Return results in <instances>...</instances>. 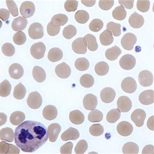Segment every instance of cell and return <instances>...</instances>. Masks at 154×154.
I'll list each match as a JSON object with an SVG mask.
<instances>
[{
  "instance_id": "cell-64",
  "label": "cell",
  "mask_w": 154,
  "mask_h": 154,
  "mask_svg": "<svg viewBox=\"0 0 154 154\" xmlns=\"http://www.w3.org/2000/svg\"><path fill=\"white\" fill-rule=\"evenodd\" d=\"M2 25V23L1 21L0 20V28H1Z\"/></svg>"
},
{
  "instance_id": "cell-27",
  "label": "cell",
  "mask_w": 154,
  "mask_h": 154,
  "mask_svg": "<svg viewBox=\"0 0 154 154\" xmlns=\"http://www.w3.org/2000/svg\"><path fill=\"white\" fill-rule=\"evenodd\" d=\"M32 74L34 79L38 82H43L46 78V74L45 70L38 66H35L33 67Z\"/></svg>"
},
{
  "instance_id": "cell-32",
  "label": "cell",
  "mask_w": 154,
  "mask_h": 154,
  "mask_svg": "<svg viewBox=\"0 0 154 154\" xmlns=\"http://www.w3.org/2000/svg\"><path fill=\"white\" fill-rule=\"evenodd\" d=\"M109 69L108 64L104 61H100L97 63L95 66V72L98 75L103 76L106 74Z\"/></svg>"
},
{
  "instance_id": "cell-37",
  "label": "cell",
  "mask_w": 154,
  "mask_h": 154,
  "mask_svg": "<svg viewBox=\"0 0 154 154\" xmlns=\"http://www.w3.org/2000/svg\"><path fill=\"white\" fill-rule=\"evenodd\" d=\"M120 116L121 112L119 109H112L107 113L106 120L110 123H114L119 119Z\"/></svg>"
},
{
  "instance_id": "cell-26",
  "label": "cell",
  "mask_w": 154,
  "mask_h": 154,
  "mask_svg": "<svg viewBox=\"0 0 154 154\" xmlns=\"http://www.w3.org/2000/svg\"><path fill=\"white\" fill-rule=\"evenodd\" d=\"M63 57V53L61 50L57 48H53L49 51L48 58L51 61L56 62L60 60Z\"/></svg>"
},
{
  "instance_id": "cell-51",
  "label": "cell",
  "mask_w": 154,
  "mask_h": 154,
  "mask_svg": "<svg viewBox=\"0 0 154 154\" xmlns=\"http://www.w3.org/2000/svg\"><path fill=\"white\" fill-rule=\"evenodd\" d=\"M78 2L76 0H67L64 3V8L69 12L74 11L77 9Z\"/></svg>"
},
{
  "instance_id": "cell-50",
  "label": "cell",
  "mask_w": 154,
  "mask_h": 154,
  "mask_svg": "<svg viewBox=\"0 0 154 154\" xmlns=\"http://www.w3.org/2000/svg\"><path fill=\"white\" fill-rule=\"evenodd\" d=\"M150 2L149 0H138L137 7L138 10L142 12H147L149 9Z\"/></svg>"
},
{
  "instance_id": "cell-43",
  "label": "cell",
  "mask_w": 154,
  "mask_h": 154,
  "mask_svg": "<svg viewBox=\"0 0 154 154\" xmlns=\"http://www.w3.org/2000/svg\"><path fill=\"white\" fill-rule=\"evenodd\" d=\"M121 26L120 24L110 21L107 23L106 28L111 31L114 36L117 37L121 34Z\"/></svg>"
},
{
  "instance_id": "cell-45",
  "label": "cell",
  "mask_w": 154,
  "mask_h": 154,
  "mask_svg": "<svg viewBox=\"0 0 154 154\" xmlns=\"http://www.w3.org/2000/svg\"><path fill=\"white\" fill-rule=\"evenodd\" d=\"M103 23L100 19H93L89 24V27L91 30L94 32H98L103 27Z\"/></svg>"
},
{
  "instance_id": "cell-56",
  "label": "cell",
  "mask_w": 154,
  "mask_h": 154,
  "mask_svg": "<svg viewBox=\"0 0 154 154\" xmlns=\"http://www.w3.org/2000/svg\"><path fill=\"white\" fill-rule=\"evenodd\" d=\"M10 148V144L4 141L0 142V153L8 154Z\"/></svg>"
},
{
  "instance_id": "cell-30",
  "label": "cell",
  "mask_w": 154,
  "mask_h": 154,
  "mask_svg": "<svg viewBox=\"0 0 154 154\" xmlns=\"http://www.w3.org/2000/svg\"><path fill=\"white\" fill-rule=\"evenodd\" d=\"M139 148L138 145L133 142H128L125 144L122 148V152L124 154H138Z\"/></svg>"
},
{
  "instance_id": "cell-54",
  "label": "cell",
  "mask_w": 154,
  "mask_h": 154,
  "mask_svg": "<svg viewBox=\"0 0 154 154\" xmlns=\"http://www.w3.org/2000/svg\"><path fill=\"white\" fill-rule=\"evenodd\" d=\"M114 3V0H100L98 4L100 8L102 9L108 10L112 7Z\"/></svg>"
},
{
  "instance_id": "cell-5",
  "label": "cell",
  "mask_w": 154,
  "mask_h": 154,
  "mask_svg": "<svg viewBox=\"0 0 154 154\" xmlns=\"http://www.w3.org/2000/svg\"><path fill=\"white\" fill-rule=\"evenodd\" d=\"M136 60L132 55L126 54L122 56L119 61V64L123 69L129 70L132 69L135 66Z\"/></svg>"
},
{
  "instance_id": "cell-48",
  "label": "cell",
  "mask_w": 154,
  "mask_h": 154,
  "mask_svg": "<svg viewBox=\"0 0 154 154\" xmlns=\"http://www.w3.org/2000/svg\"><path fill=\"white\" fill-rule=\"evenodd\" d=\"M2 50L3 54L8 57L13 56L15 52L14 47L12 44L9 43L4 44L2 46Z\"/></svg>"
},
{
  "instance_id": "cell-4",
  "label": "cell",
  "mask_w": 154,
  "mask_h": 154,
  "mask_svg": "<svg viewBox=\"0 0 154 154\" xmlns=\"http://www.w3.org/2000/svg\"><path fill=\"white\" fill-rule=\"evenodd\" d=\"M42 98L40 94L37 91L31 93L27 100L28 106L32 109H37L42 103Z\"/></svg>"
},
{
  "instance_id": "cell-55",
  "label": "cell",
  "mask_w": 154,
  "mask_h": 154,
  "mask_svg": "<svg viewBox=\"0 0 154 154\" xmlns=\"http://www.w3.org/2000/svg\"><path fill=\"white\" fill-rule=\"evenodd\" d=\"M73 144L70 142H68L61 147L60 152L61 154H71Z\"/></svg>"
},
{
  "instance_id": "cell-7",
  "label": "cell",
  "mask_w": 154,
  "mask_h": 154,
  "mask_svg": "<svg viewBox=\"0 0 154 154\" xmlns=\"http://www.w3.org/2000/svg\"><path fill=\"white\" fill-rule=\"evenodd\" d=\"M35 10V6L34 3L30 1H26L23 2L20 7V14L25 18H28L32 16Z\"/></svg>"
},
{
  "instance_id": "cell-61",
  "label": "cell",
  "mask_w": 154,
  "mask_h": 154,
  "mask_svg": "<svg viewBox=\"0 0 154 154\" xmlns=\"http://www.w3.org/2000/svg\"><path fill=\"white\" fill-rule=\"evenodd\" d=\"M19 149L15 146L10 144V150L8 154H19Z\"/></svg>"
},
{
  "instance_id": "cell-35",
  "label": "cell",
  "mask_w": 154,
  "mask_h": 154,
  "mask_svg": "<svg viewBox=\"0 0 154 154\" xmlns=\"http://www.w3.org/2000/svg\"><path fill=\"white\" fill-rule=\"evenodd\" d=\"M126 14V11L122 5L116 7L112 13L113 17L119 20H124L125 18Z\"/></svg>"
},
{
  "instance_id": "cell-3",
  "label": "cell",
  "mask_w": 154,
  "mask_h": 154,
  "mask_svg": "<svg viewBox=\"0 0 154 154\" xmlns=\"http://www.w3.org/2000/svg\"><path fill=\"white\" fill-rule=\"evenodd\" d=\"M136 35L131 33L125 34L122 38L121 43L122 47L125 50L130 51L132 49L137 42Z\"/></svg>"
},
{
  "instance_id": "cell-20",
  "label": "cell",
  "mask_w": 154,
  "mask_h": 154,
  "mask_svg": "<svg viewBox=\"0 0 154 154\" xmlns=\"http://www.w3.org/2000/svg\"><path fill=\"white\" fill-rule=\"evenodd\" d=\"M42 114L44 118L47 120H51L55 119L57 114L56 107L52 105H48L44 108Z\"/></svg>"
},
{
  "instance_id": "cell-40",
  "label": "cell",
  "mask_w": 154,
  "mask_h": 154,
  "mask_svg": "<svg viewBox=\"0 0 154 154\" xmlns=\"http://www.w3.org/2000/svg\"><path fill=\"white\" fill-rule=\"evenodd\" d=\"M75 18L78 23L84 24L86 23L88 20L89 16L88 13L85 11L79 10L75 13Z\"/></svg>"
},
{
  "instance_id": "cell-13",
  "label": "cell",
  "mask_w": 154,
  "mask_h": 154,
  "mask_svg": "<svg viewBox=\"0 0 154 154\" xmlns=\"http://www.w3.org/2000/svg\"><path fill=\"white\" fill-rule=\"evenodd\" d=\"M116 95L115 90L110 87L103 89L100 93L101 100L105 103H109L114 100Z\"/></svg>"
},
{
  "instance_id": "cell-8",
  "label": "cell",
  "mask_w": 154,
  "mask_h": 154,
  "mask_svg": "<svg viewBox=\"0 0 154 154\" xmlns=\"http://www.w3.org/2000/svg\"><path fill=\"white\" fill-rule=\"evenodd\" d=\"M121 87L122 90L126 93H134L137 88V85L135 79L131 77H127L122 81Z\"/></svg>"
},
{
  "instance_id": "cell-59",
  "label": "cell",
  "mask_w": 154,
  "mask_h": 154,
  "mask_svg": "<svg viewBox=\"0 0 154 154\" xmlns=\"http://www.w3.org/2000/svg\"><path fill=\"white\" fill-rule=\"evenodd\" d=\"M142 153L143 154H154V148L152 145H148L144 146L143 149Z\"/></svg>"
},
{
  "instance_id": "cell-33",
  "label": "cell",
  "mask_w": 154,
  "mask_h": 154,
  "mask_svg": "<svg viewBox=\"0 0 154 154\" xmlns=\"http://www.w3.org/2000/svg\"><path fill=\"white\" fill-rule=\"evenodd\" d=\"M25 118V115L23 112L20 111H16L11 114L10 120L11 124L16 125L23 121Z\"/></svg>"
},
{
  "instance_id": "cell-42",
  "label": "cell",
  "mask_w": 154,
  "mask_h": 154,
  "mask_svg": "<svg viewBox=\"0 0 154 154\" xmlns=\"http://www.w3.org/2000/svg\"><path fill=\"white\" fill-rule=\"evenodd\" d=\"M75 66L77 69L80 71H84L89 68V63L88 60L85 58H79L75 60Z\"/></svg>"
},
{
  "instance_id": "cell-46",
  "label": "cell",
  "mask_w": 154,
  "mask_h": 154,
  "mask_svg": "<svg viewBox=\"0 0 154 154\" xmlns=\"http://www.w3.org/2000/svg\"><path fill=\"white\" fill-rule=\"evenodd\" d=\"M89 131L92 135L98 136L103 134L104 128L103 126L100 124H94L90 127Z\"/></svg>"
},
{
  "instance_id": "cell-52",
  "label": "cell",
  "mask_w": 154,
  "mask_h": 154,
  "mask_svg": "<svg viewBox=\"0 0 154 154\" xmlns=\"http://www.w3.org/2000/svg\"><path fill=\"white\" fill-rule=\"evenodd\" d=\"M60 27L53 24L51 21L49 22L47 26V32L49 35L54 36L57 35L59 32Z\"/></svg>"
},
{
  "instance_id": "cell-29",
  "label": "cell",
  "mask_w": 154,
  "mask_h": 154,
  "mask_svg": "<svg viewBox=\"0 0 154 154\" xmlns=\"http://www.w3.org/2000/svg\"><path fill=\"white\" fill-rule=\"evenodd\" d=\"M100 40L102 45L107 46L112 43L114 39L111 32L109 30L106 29L100 35Z\"/></svg>"
},
{
  "instance_id": "cell-23",
  "label": "cell",
  "mask_w": 154,
  "mask_h": 154,
  "mask_svg": "<svg viewBox=\"0 0 154 154\" xmlns=\"http://www.w3.org/2000/svg\"><path fill=\"white\" fill-rule=\"evenodd\" d=\"M27 23V20L26 18L20 16L14 19L11 27L13 30L15 31L23 30L26 28Z\"/></svg>"
},
{
  "instance_id": "cell-28",
  "label": "cell",
  "mask_w": 154,
  "mask_h": 154,
  "mask_svg": "<svg viewBox=\"0 0 154 154\" xmlns=\"http://www.w3.org/2000/svg\"><path fill=\"white\" fill-rule=\"evenodd\" d=\"M121 53L120 49L115 45L107 49L105 51V55L107 59L113 61L116 59Z\"/></svg>"
},
{
  "instance_id": "cell-16",
  "label": "cell",
  "mask_w": 154,
  "mask_h": 154,
  "mask_svg": "<svg viewBox=\"0 0 154 154\" xmlns=\"http://www.w3.org/2000/svg\"><path fill=\"white\" fill-rule=\"evenodd\" d=\"M83 103L85 109L88 110L94 109L96 108L97 104V97L92 94H88L84 97Z\"/></svg>"
},
{
  "instance_id": "cell-58",
  "label": "cell",
  "mask_w": 154,
  "mask_h": 154,
  "mask_svg": "<svg viewBox=\"0 0 154 154\" xmlns=\"http://www.w3.org/2000/svg\"><path fill=\"white\" fill-rule=\"evenodd\" d=\"M119 2L120 5H123L126 8L131 9L133 7L134 0H119Z\"/></svg>"
},
{
  "instance_id": "cell-21",
  "label": "cell",
  "mask_w": 154,
  "mask_h": 154,
  "mask_svg": "<svg viewBox=\"0 0 154 154\" xmlns=\"http://www.w3.org/2000/svg\"><path fill=\"white\" fill-rule=\"evenodd\" d=\"M61 130V126L58 123H53L49 126L48 130L50 141L53 142L56 141Z\"/></svg>"
},
{
  "instance_id": "cell-49",
  "label": "cell",
  "mask_w": 154,
  "mask_h": 154,
  "mask_svg": "<svg viewBox=\"0 0 154 154\" xmlns=\"http://www.w3.org/2000/svg\"><path fill=\"white\" fill-rule=\"evenodd\" d=\"M88 148L87 142L84 140H82L77 143L75 148V152L76 154H83Z\"/></svg>"
},
{
  "instance_id": "cell-62",
  "label": "cell",
  "mask_w": 154,
  "mask_h": 154,
  "mask_svg": "<svg viewBox=\"0 0 154 154\" xmlns=\"http://www.w3.org/2000/svg\"><path fill=\"white\" fill-rule=\"evenodd\" d=\"M82 3L88 7H92L94 5L96 2V0H81Z\"/></svg>"
},
{
  "instance_id": "cell-12",
  "label": "cell",
  "mask_w": 154,
  "mask_h": 154,
  "mask_svg": "<svg viewBox=\"0 0 154 154\" xmlns=\"http://www.w3.org/2000/svg\"><path fill=\"white\" fill-rule=\"evenodd\" d=\"M72 47L73 51L77 54H83L87 52V46L83 38L79 37L74 40Z\"/></svg>"
},
{
  "instance_id": "cell-22",
  "label": "cell",
  "mask_w": 154,
  "mask_h": 154,
  "mask_svg": "<svg viewBox=\"0 0 154 154\" xmlns=\"http://www.w3.org/2000/svg\"><path fill=\"white\" fill-rule=\"evenodd\" d=\"M79 137V133L78 130L70 127L62 134L61 138L62 140L65 141L69 140H75Z\"/></svg>"
},
{
  "instance_id": "cell-47",
  "label": "cell",
  "mask_w": 154,
  "mask_h": 154,
  "mask_svg": "<svg viewBox=\"0 0 154 154\" xmlns=\"http://www.w3.org/2000/svg\"><path fill=\"white\" fill-rule=\"evenodd\" d=\"M13 38L15 43L18 45H21L25 42L26 36L23 32L20 31L14 35Z\"/></svg>"
},
{
  "instance_id": "cell-53",
  "label": "cell",
  "mask_w": 154,
  "mask_h": 154,
  "mask_svg": "<svg viewBox=\"0 0 154 154\" xmlns=\"http://www.w3.org/2000/svg\"><path fill=\"white\" fill-rule=\"evenodd\" d=\"M7 6L11 15L14 17L18 15L17 7L13 1H6Z\"/></svg>"
},
{
  "instance_id": "cell-24",
  "label": "cell",
  "mask_w": 154,
  "mask_h": 154,
  "mask_svg": "<svg viewBox=\"0 0 154 154\" xmlns=\"http://www.w3.org/2000/svg\"><path fill=\"white\" fill-rule=\"evenodd\" d=\"M69 119L70 121L73 124L79 125L82 123L84 121L85 117L84 114L78 110L72 111L70 112Z\"/></svg>"
},
{
  "instance_id": "cell-18",
  "label": "cell",
  "mask_w": 154,
  "mask_h": 154,
  "mask_svg": "<svg viewBox=\"0 0 154 154\" xmlns=\"http://www.w3.org/2000/svg\"><path fill=\"white\" fill-rule=\"evenodd\" d=\"M10 77L14 79H17L21 78L24 73V70L22 66L17 63L12 64L8 70Z\"/></svg>"
},
{
  "instance_id": "cell-31",
  "label": "cell",
  "mask_w": 154,
  "mask_h": 154,
  "mask_svg": "<svg viewBox=\"0 0 154 154\" xmlns=\"http://www.w3.org/2000/svg\"><path fill=\"white\" fill-rule=\"evenodd\" d=\"M0 139L8 142H11L14 140V131L11 128L6 127L0 131Z\"/></svg>"
},
{
  "instance_id": "cell-19",
  "label": "cell",
  "mask_w": 154,
  "mask_h": 154,
  "mask_svg": "<svg viewBox=\"0 0 154 154\" xmlns=\"http://www.w3.org/2000/svg\"><path fill=\"white\" fill-rule=\"evenodd\" d=\"M144 20L143 16L135 12L130 16L128 22L130 25L134 28H139L143 25Z\"/></svg>"
},
{
  "instance_id": "cell-11",
  "label": "cell",
  "mask_w": 154,
  "mask_h": 154,
  "mask_svg": "<svg viewBox=\"0 0 154 154\" xmlns=\"http://www.w3.org/2000/svg\"><path fill=\"white\" fill-rule=\"evenodd\" d=\"M55 70L57 75L61 79L68 78L71 73L70 67L64 62L57 65L55 67Z\"/></svg>"
},
{
  "instance_id": "cell-14",
  "label": "cell",
  "mask_w": 154,
  "mask_h": 154,
  "mask_svg": "<svg viewBox=\"0 0 154 154\" xmlns=\"http://www.w3.org/2000/svg\"><path fill=\"white\" fill-rule=\"evenodd\" d=\"M117 108L122 112H127L131 109L132 103L131 100L128 97L121 96L118 99L117 102Z\"/></svg>"
},
{
  "instance_id": "cell-15",
  "label": "cell",
  "mask_w": 154,
  "mask_h": 154,
  "mask_svg": "<svg viewBox=\"0 0 154 154\" xmlns=\"http://www.w3.org/2000/svg\"><path fill=\"white\" fill-rule=\"evenodd\" d=\"M139 100L141 103L144 105L153 103L154 101L153 90H148L143 91L139 95Z\"/></svg>"
},
{
  "instance_id": "cell-9",
  "label": "cell",
  "mask_w": 154,
  "mask_h": 154,
  "mask_svg": "<svg viewBox=\"0 0 154 154\" xmlns=\"http://www.w3.org/2000/svg\"><path fill=\"white\" fill-rule=\"evenodd\" d=\"M146 114L144 110L141 109L135 110L131 115V119L137 127H140L144 124Z\"/></svg>"
},
{
  "instance_id": "cell-34",
  "label": "cell",
  "mask_w": 154,
  "mask_h": 154,
  "mask_svg": "<svg viewBox=\"0 0 154 154\" xmlns=\"http://www.w3.org/2000/svg\"><path fill=\"white\" fill-rule=\"evenodd\" d=\"M68 18L64 14H56L52 17L51 22L54 25L58 26L64 25L68 21Z\"/></svg>"
},
{
  "instance_id": "cell-10",
  "label": "cell",
  "mask_w": 154,
  "mask_h": 154,
  "mask_svg": "<svg viewBox=\"0 0 154 154\" xmlns=\"http://www.w3.org/2000/svg\"><path fill=\"white\" fill-rule=\"evenodd\" d=\"M138 79L140 84L143 87L150 86L153 82V76L152 73L148 70H143L140 72Z\"/></svg>"
},
{
  "instance_id": "cell-36",
  "label": "cell",
  "mask_w": 154,
  "mask_h": 154,
  "mask_svg": "<svg viewBox=\"0 0 154 154\" xmlns=\"http://www.w3.org/2000/svg\"><path fill=\"white\" fill-rule=\"evenodd\" d=\"M26 93V90L24 86L20 82L14 87L13 96L16 99L21 100L25 97Z\"/></svg>"
},
{
  "instance_id": "cell-44",
  "label": "cell",
  "mask_w": 154,
  "mask_h": 154,
  "mask_svg": "<svg viewBox=\"0 0 154 154\" xmlns=\"http://www.w3.org/2000/svg\"><path fill=\"white\" fill-rule=\"evenodd\" d=\"M76 32L75 27L72 25H69L64 28L63 35L66 38L70 39L75 35Z\"/></svg>"
},
{
  "instance_id": "cell-38",
  "label": "cell",
  "mask_w": 154,
  "mask_h": 154,
  "mask_svg": "<svg viewBox=\"0 0 154 154\" xmlns=\"http://www.w3.org/2000/svg\"><path fill=\"white\" fill-rule=\"evenodd\" d=\"M103 113L97 109L91 111L88 116V120L92 122H100L103 119Z\"/></svg>"
},
{
  "instance_id": "cell-2",
  "label": "cell",
  "mask_w": 154,
  "mask_h": 154,
  "mask_svg": "<svg viewBox=\"0 0 154 154\" xmlns=\"http://www.w3.org/2000/svg\"><path fill=\"white\" fill-rule=\"evenodd\" d=\"M28 32L30 38L32 39L41 38L44 35L43 27L40 23H34L29 26Z\"/></svg>"
},
{
  "instance_id": "cell-1",
  "label": "cell",
  "mask_w": 154,
  "mask_h": 154,
  "mask_svg": "<svg viewBox=\"0 0 154 154\" xmlns=\"http://www.w3.org/2000/svg\"><path fill=\"white\" fill-rule=\"evenodd\" d=\"M48 138V132L42 123L28 120L22 123L16 128L14 142L22 151L34 152L43 146Z\"/></svg>"
},
{
  "instance_id": "cell-6",
  "label": "cell",
  "mask_w": 154,
  "mask_h": 154,
  "mask_svg": "<svg viewBox=\"0 0 154 154\" xmlns=\"http://www.w3.org/2000/svg\"><path fill=\"white\" fill-rule=\"evenodd\" d=\"M46 49L45 46L43 43L38 42L33 44L31 46L30 52L34 58L40 59L44 57Z\"/></svg>"
},
{
  "instance_id": "cell-39",
  "label": "cell",
  "mask_w": 154,
  "mask_h": 154,
  "mask_svg": "<svg viewBox=\"0 0 154 154\" xmlns=\"http://www.w3.org/2000/svg\"><path fill=\"white\" fill-rule=\"evenodd\" d=\"M81 85L83 87L89 88L92 87L94 83V79L93 77L88 74L82 75L80 79Z\"/></svg>"
},
{
  "instance_id": "cell-41",
  "label": "cell",
  "mask_w": 154,
  "mask_h": 154,
  "mask_svg": "<svg viewBox=\"0 0 154 154\" xmlns=\"http://www.w3.org/2000/svg\"><path fill=\"white\" fill-rule=\"evenodd\" d=\"M11 85L7 79L4 80L0 84V96L2 97H6L10 93Z\"/></svg>"
},
{
  "instance_id": "cell-17",
  "label": "cell",
  "mask_w": 154,
  "mask_h": 154,
  "mask_svg": "<svg viewBox=\"0 0 154 154\" xmlns=\"http://www.w3.org/2000/svg\"><path fill=\"white\" fill-rule=\"evenodd\" d=\"M118 133L123 136H127L132 132L133 127L129 122L123 121L118 124L117 126Z\"/></svg>"
},
{
  "instance_id": "cell-63",
  "label": "cell",
  "mask_w": 154,
  "mask_h": 154,
  "mask_svg": "<svg viewBox=\"0 0 154 154\" xmlns=\"http://www.w3.org/2000/svg\"><path fill=\"white\" fill-rule=\"evenodd\" d=\"M7 119V116L4 113H0V126L4 124Z\"/></svg>"
},
{
  "instance_id": "cell-60",
  "label": "cell",
  "mask_w": 154,
  "mask_h": 154,
  "mask_svg": "<svg viewBox=\"0 0 154 154\" xmlns=\"http://www.w3.org/2000/svg\"><path fill=\"white\" fill-rule=\"evenodd\" d=\"M154 118L152 116L150 117L147 120V126L148 128L151 130L154 131Z\"/></svg>"
},
{
  "instance_id": "cell-25",
  "label": "cell",
  "mask_w": 154,
  "mask_h": 154,
  "mask_svg": "<svg viewBox=\"0 0 154 154\" xmlns=\"http://www.w3.org/2000/svg\"><path fill=\"white\" fill-rule=\"evenodd\" d=\"M83 39L86 46L89 50L94 51L97 49L98 45L96 38L94 35L88 34L85 35Z\"/></svg>"
},
{
  "instance_id": "cell-57",
  "label": "cell",
  "mask_w": 154,
  "mask_h": 154,
  "mask_svg": "<svg viewBox=\"0 0 154 154\" xmlns=\"http://www.w3.org/2000/svg\"><path fill=\"white\" fill-rule=\"evenodd\" d=\"M10 13L6 9H0V18L5 21L8 20L9 17Z\"/></svg>"
}]
</instances>
